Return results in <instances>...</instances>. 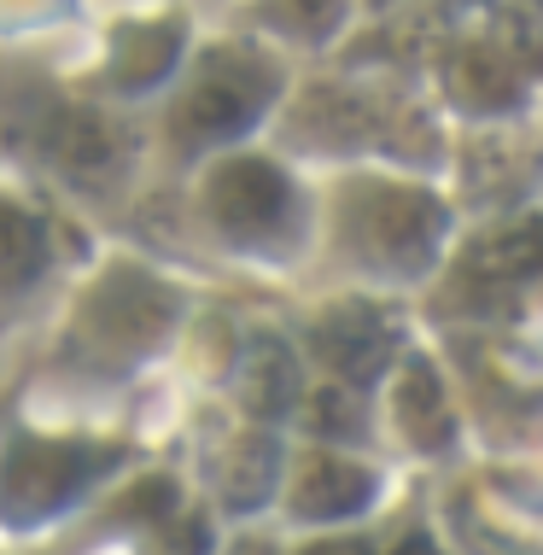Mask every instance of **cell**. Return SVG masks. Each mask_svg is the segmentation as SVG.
Here are the masks:
<instances>
[{
  "label": "cell",
  "instance_id": "cell-26",
  "mask_svg": "<svg viewBox=\"0 0 543 555\" xmlns=\"http://www.w3.org/2000/svg\"><path fill=\"white\" fill-rule=\"evenodd\" d=\"M526 7H532V12H538V18H543V0H526Z\"/></svg>",
  "mask_w": 543,
  "mask_h": 555
},
{
  "label": "cell",
  "instance_id": "cell-4",
  "mask_svg": "<svg viewBox=\"0 0 543 555\" xmlns=\"http://www.w3.org/2000/svg\"><path fill=\"white\" fill-rule=\"evenodd\" d=\"M176 322H181V287L117 258L88 281L77 310H70V351L100 374H129L170 345Z\"/></svg>",
  "mask_w": 543,
  "mask_h": 555
},
{
  "label": "cell",
  "instance_id": "cell-24",
  "mask_svg": "<svg viewBox=\"0 0 543 555\" xmlns=\"http://www.w3.org/2000/svg\"><path fill=\"white\" fill-rule=\"evenodd\" d=\"M222 555H281V544H275V538H258V532H251V538H234Z\"/></svg>",
  "mask_w": 543,
  "mask_h": 555
},
{
  "label": "cell",
  "instance_id": "cell-22",
  "mask_svg": "<svg viewBox=\"0 0 543 555\" xmlns=\"http://www.w3.org/2000/svg\"><path fill=\"white\" fill-rule=\"evenodd\" d=\"M298 555H374V544L357 538V532H322V538H310Z\"/></svg>",
  "mask_w": 543,
  "mask_h": 555
},
{
  "label": "cell",
  "instance_id": "cell-23",
  "mask_svg": "<svg viewBox=\"0 0 543 555\" xmlns=\"http://www.w3.org/2000/svg\"><path fill=\"white\" fill-rule=\"evenodd\" d=\"M386 555H444V544H439V538H432L427 527H410Z\"/></svg>",
  "mask_w": 543,
  "mask_h": 555
},
{
  "label": "cell",
  "instance_id": "cell-25",
  "mask_svg": "<svg viewBox=\"0 0 543 555\" xmlns=\"http://www.w3.org/2000/svg\"><path fill=\"white\" fill-rule=\"evenodd\" d=\"M444 7H491V0H444Z\"/></svg>",
  "mask_w": 543,
  "mask_h": 555
},
{
  "label": "cell",
  "instance_id": "cell-13",
  "mask_svg": "<svg viewBox=\"0 0 543 555\" xmlns=\"http://www.w3.org/2000/svg\"><path fill=\"white\" fill-rule=\"evenodd\" d=\"M181 59H188V29L181 18H134L117 24L105 41V88L112 94H153V88L176 82Z\"/></svg>",
  "mask_w": 543,
  "mask_h": 555
},
{
  "label": "cell",
  "instance_id": "cell-6",
  "mask_svg": "<svg viewBox=\"0 0 543 555\" xmlns=\"http://www.w3.org/2000/svg\"><path fill=\"white\" fill-rule=\"evenodd\" d=\"M305 357L322 380L351 386V392L369 398V386H380L403 357V327L386 305L374 298H327L322 310H310L305 322Z\"/></svg>",
  "mask_w": 543,
  "mask_h": 555
},
{
  "label": "cell",
  "instance_id": "cell-19",
  "mask_svg": "<svg viewBox=\"0 0 543 555\" xmlns=\"http://www.w3.org/2000/svg\"><path fill=\"white\" fill-rule=\"evenodd\" d=\"M491 48L503 53L520 77H543V18L532 7H503V12H496Z\"/></svg>",
  "mask_w": 543,
  "mask_h": 555
},
{
  "label": "cell",
  "instance_id": "cell-20",
  "mask_svg": "<svg viewBox=\"0 0 543 555\" xmlns=\"http://www.w3.org/2000/svg\"><path fill=\"white\" fill-rule=\"evenodd\" d=\"M345 7H351V0H269L263 18L293 41H327L345 24Z\"/></svg>",
  "mask_w": 543,
  "mask_h": 555
},
{
  "label": "cell",
  "instance_id": "cell-16",
  "mask_svg": "<svg viewBox=\"0 0 543 555\" xmlns=\"http://www.w3.org/2000/svg\"><path fill=\"white\" fill-rule=\"evenodd\" d=\"M48 263H53L48 222L29 211V205L0 193V298L29 293L41 275H48Z\"/></svg>",
  "mask_w": 543,
  "mask_h": 555
},
{
  "label": "cell",
  "instance_id": "cell-5",
  "mask_svg": "<svg viewBox=\"0 0 543 555\" xmlns=\"http://www.w3.org/2000/svg\"><path fill=\"white\" fill-rule=\"evenodd\" d=\"M124 450L82 433H18L0 450V520L7 527H48L77 508L100 479L117 474Z\"/></svg>",
  "mask_w": 543,
  "mask_h": 555
},
{
  "label": "cell",
  "instance_id": "cell-21",
  "mask_svg": "<svg viewBox=\"0 0 543 555\" xmlns=\"http://www.w3.org/2000/svg\"><path fill=\"white\" fill-rule=\"evenodd\" d=\"M146 555H210V515L205 508H181L170 527L146 538Z\"/></svg>",
  "mask_w": 543,
  "mask_h": 555
},
{
  "label": "cell",
  "instance_id": "cell-8",
  "mask_svg": "<svg viewBox=\"0 0 543 555\" xmlns=\"http://www.w3.org/2000/svg\"><path fill=\"white\" fill-rule=\"evenodd\" d=\"M374 498H380V474H374L357 450L310 444V450H298V456H286L281 503H286V515L305 520V527H339V520H357Z\"/></svg>",
  "mask_w": 543,
  "mask_h": 555
},
{
  "label": "cell",
  "instance_id": "cell-12",
  "mask_svg": "<svg viewBox=\"0 0 543 555\" xmlns=\"http://www.w3.org/2000/svg\"><path fill=\"white\" fill-rule=\"evenodd\" d=\"M538 275H543V217L526 211V217L491 222L486 234L467 240L456 281L467 287V298H503Z\"/></svg>",
  "mask_w": 543,
  "mask_h": 555
},
{
  "label": "cell",
  "instance_id": "cell-27",
  "mask_svg": "<svg viewBox=\"0 0 543 555\" xmlns=\"http://www.w3.org/2000/svg\"><path fill=\"white\" fill-rule=\"evenodd\" d=\"M374 7H398V0H374Z\"/></svg>",
  "mask_w": 543,
  "mask_h": 555
},
{
  "label": "cell",
  "instance_id": "cell-17",
  "mask_svg": "<svg viewBox=\"0 0 543 555\" xmlns=\"http://www.w3.org/2000/svg\"><path fill=\"white\" fill-rule=\"evenodd\" d=\"M293 415L305 422L310 444H327V450H357V444L374 433V422H369V398L351 392V386H334V380L305 386V398H298Z\"/></svg>",
  "mask_w": 543,
  "mask_h": 555
},
{
  "label": "cell",
  "instance_id": "cell-10",
  "mask_svg": "<svg viewBox=\"0 0 543 555\" xmlns=\"http://www.w3.org/2000/svg\"><path fill=\"white\" fill-rule=\"evenodd\" d=\"M439 88L462 117H479V124H496L526 106V77L486 36H456L439 53Z\"/></svg>",
  "mask_w": 543,
  "mask_h": 555
},
{
  "label": "cell",
  "instance_id": "cell-18",
  "mask_svg": "<svg viewBox=\"0 0 543 555\" xmlns=\"http://www.w3.org/2000/svg\"><path fill=\"white\" fill-rule=\"evenodd\" d=\"M462 182L479 205H503L532 182V153L520 141H508V134H479L462 153Z\"/></svg>",
  "mask_w": 543,
  "mask_h": 555
},
{
  "label": "cell",
  "instance_id": "cell-2",
  "mask_svg": "<svg viewBox=\"0 0 543 555\" xmlns=\"http://www.w3.org/2000/svg\"><path fill=\"white\" fill-rule=\"evenodd\" d=\"M327 234L351 269L374 281L432 275L450 234V205L427 182L403 176H345L327 205Z\"/></svg>",
  "mask_w": 543,
  "mask_h": 555
},
{
  "label": "cell",
  "instance_id": "cell-9",
  "mask_svg": "<svg viewBox=\"0 0 543 555\" xmlns=\"http://www.w3.org/2000/svg\"><path fill=\"white\" fill-rule=\"evenodd\" d=\"M386 415H391V427H398V439L410 450H421V456H444L462 433L450 386H444V374L427 351H403L398 369L386 374Z\"/></svg>",
  "mask_w": 543,
  "mask_h": 555
},
{
  "label": "cell",
  "instance_id": "cell-1",
  "mask_svg": "<svg viewBox=\"0 0 543 555\" xmlns=\"http://www.w3.org/2000/svg\"><path fill=\"white\" fill-rule=\"evenodd\" d=\"M281 94H286V70L263 41H240V36L205 41L176 77L164 134L181 158H222L263 117H275Z\"/></svg>",
  "mask_w": 543,
  "mask_h": 555
},
{
  "label": "cell",
  "instance_id": "cell-15",
  "mask_svg": "<svg viewBox=\"0 0 543 555\" xmlns=\"http://www.w3.org/2000/svg\"><path fill=\"white\" fill-rule=\"evenodd\" d=\"M281 474H286V450L275 439V427L246 422L217 450V503L229 515H258L263 503L281 498Z\"/></svg>",
  "mask_w": 543,
  "mask_h": 555
},
{
  "label": "cell",
  "instance_id": "cell-7",
  "mask_svg": "<svg viewBox=\"0 0 543 555\" xmlns=\"http://www.w3.org/2000/svg\"><path fill=\"white\" fill-rule=\"evenodd\" d=\"M386 112L391 100L369 94L362 82H305L286 106V141L305 146V153H369L380 146V129H386Z\"/></svg>",
  "mask_w": 543,
  "mask_h": 555
},
{
  "label": "cell",
  "instance_id": "cell-14",
  "mask_svg": "<svg viewBox=\"0 0 543 555\" xmlns=\"http://www.w3.org/2000/svg\"><path fill=\"white\" fill-rule=\"evenodd\" d=\"M48 158L70 188H112L129 164V134L100 106H70L48 129Z\"/></svg>",
  "mask_w": 543,
  "mask_h": 555
},
{
  "label": "cell",
  "instance_id": "cell-11",
  "mask_svg": "<svg viewBox=\"0 0 543 555\" xmlns=\"http://www.w3.org/2000/svg\"><path fill=\"white\" fill-rule=\"evenodd\" d=\"M305 357H298L293 339H281L275 327H258L240 345V363H234V403L251 427H275L298 410L305 398Z\"/></svg>",
  "mask_w": 543,
  "mask_h": 555
},
{
  "label": "cell",
  "instance_id": "cell-3",
  "mask_svg": "<svg viewBox=\"0 0 543 555\" xmlns=\"http://www.w3.org/2000/svg\"><path fill=\"white\" fill-rule=\"evenodd\" d=\"M199 229L217 246L240 251V258H286L305 240V188L269 153H234L205 158L199 193H193Z\"/></svg>",
  "mask_w": 543,
  "mask_h": 555
}]
</instances>
